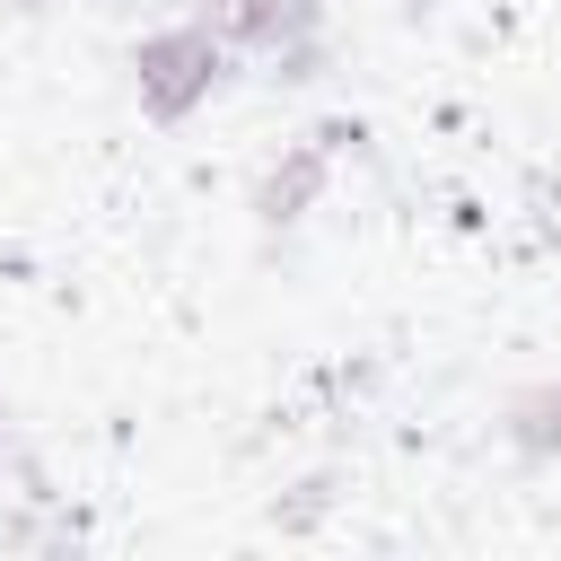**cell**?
<instances>
[{
  "label": "cell",
  "mask_w": 561,
  "mask_h": 561,
  "mask_svg": "<svg viewBox=\"0 0 561 561\" xmlns=\"http://www.w3.org/2000/svg\"><path fill=\"white\" fill-rule=\"evenodd\" d=\"M9 9H18V18H35V9H53V0H9Z\"/></svg>",
  "instance_id": "obj_5"
},
{
  "label": "cell",
  "mask_w": 561,
  "mask_h": 561,
  "mask_svg": "<svg viewBox=\"0 0 561 561\" xmlns=\"http://www.w3.org/2000/svg\"><path fill=\"white\" fill-rule=\"evenodd\" d=\"M228 70H237V53H228L193 9L167 18V26H149V35L131 44V96H140L149 123H193V114L228 88Z\"/></svg>",
  "instance_id": "obj_2"
},
{
  "label": "cell",
  "mask_w": 561,
  "mask_h": 561,
  "mask_svg": "<svg viewBox=\"0 0 561 561\" xmlns=\"http://www.w3.org/2000/svg\"><path fill=\"white\" fill-rule=\"evenodd\" d=\"M500 438H508L526 465H552V456H561V377L517 386V394H508V412H500Z\"/></svg>",
  "instance_id": "obj_4"
},
{
  "label": "cell",
  "mask_w": 561,
  "mask_h": 561,
  "mask_svg": "<svg viewBox=\"0 0 561 561\" xmlns=\"http://www.w3.org/2000/svg\"><path fill=\"white\" fill-rule=\"evenodd\" d=\"M342 123H324V131H307V140H289L272 167H263V184H254V219L263 228H298L316 202H324V184H333V158H342Z\"/></svg>",
  "instance_id": "obj_3"
},
{
  "label": "cell",
  "mask_w": 561,
  "mask_h": 561,
  "mask_svg": "<svg viewBox=\"0 0 561 561\" xmlns=\"http://www.w3.org/2000/svg\"><path fill=\"white\" fill-rule=\"evenodd\" d=\"M237 61H254V70H272L280 88H307V79H324V0H184Z\"/></svg>",
  "instance_id": "obj_1"
}]
</instances>
